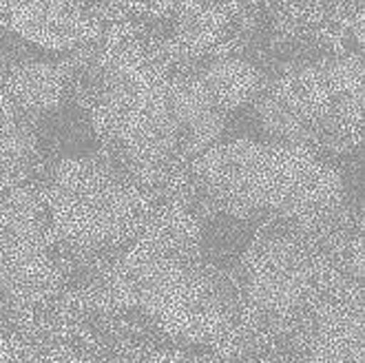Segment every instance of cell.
Listing matches in <instances>:
<instances>
[{"instance_id":"6da1fadb","label":"cell","mask_w":365,"mask_h":363,"mask_svg":"<svg viewBox=\"0 0 365 363\" xmlns=\"http://www.w3.org/2000/svg\"><path fill=\"white\" fill-rule=\"evenodd\" d=\"M215 193L244 206L328 210L339 206L343 180L314 151L290 144L232 140L208 146L192 164Z\"/></svg>"},{"instance_id":"7a4b0ae2","label":"cell","mask_w":365,"mask_h":363,"mask_svg":"<svg viewBox=\"0 0 365 363\" xmlns=\"http://www.w3.org/2000/svg\"><path fill=\"white\" fill-rule=\"evenodd\" d=\"M361 60H332L279 78L259 104V122L277 144L343 146L361 136Z\"/></svg>"},{"instance_id":"3957f363","label":"cell","mask_w":365,"mask_h":363,"mask_svg":"<svg viewBox=\"0 0 365 363\" xmlns=\"http://www.w3.org/2000/svg\"><path fill=\"white\" fill-rule=\"evenodd\" d=\"M178 89L142 53L122 47L104 58V96L93 126L109 131L140 170H158L180 129Z\"/></svg>"},{"instance_id":"277c9868","label":"cell","mask_w":365,"mask_h":363,"mask_svg":"<svg viewBox=\"0 0 365 363\" xmlns=\"http://www.w3.org/2000/svg\"><path fill=\"white\" fill-rule=\"evenodd\" d=\"M0 25L40 47L69 49L96 36L98 25L64 5H0Z\"/></svg>"},{"instance_id":"5b68a950","label":"cell","mask_w":365,"mask_h":363,"mask_svg":"<svg viewBox=\"0 0 365 363\" xmlns=\"http://www.w3.org/2000/svg\"><path fill=\"white\" fill-rule=\"evenodd\" d=\"M250 246V228L235 215L210 220L202 235V250L215 266L230 268L237 264Z\"/></svg>"},{"instance_id":"8992f818","label":"cell","mask_w":365,"mask_h":363,"mask_svg":"<svg viewBox=\"0 0 365 363\" xmlns=\"http://www.w3.org/2000/svg\"><path fill=\"white\" fill-rule=\"evenodd\" d=\"M14 98L31 109H56L62 93V76L56 67L34 62L29 67H18L9 80Z\"/></svg>"}]
</instances>
